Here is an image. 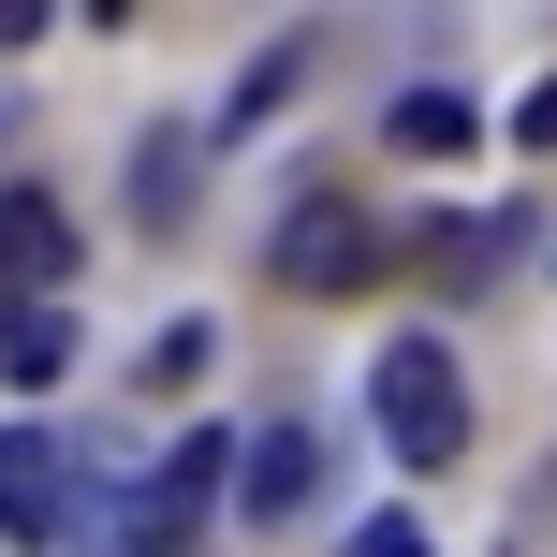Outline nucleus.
<instances>
[{
	"label": "nucleus",
	"mask_w": 557,
	"mask_h": 557,
	"mask_svg": "<svg viewBox=\"0 0 557 557\" xmlns=\"http://www.w3.org/2000/svg\"><path fill=\"white\" fill-rule=\"evenodd\" d=\"M308 59H323V29H278V45L250 59V74H235V103H221V133H264V117L294 103V74H308Z\"/></svg>",
	"instance_id": "nucleus-7"
},
{
	"label": "nucleus",
	"mask_w": 557,
	"mask_h": 557,
	"mask_svg": "<svg viewBox=\"0 0 557 557\" xmlns=\"http://www.w3.org/2000/svg\"><path fill=\"white\" fill-rule=\"evenodd\" d=\"M45 15H59V0H0V59H15V45H45Z\"/></svg>",
	"instance_id": "nucleus-13"
},
{
	"label": "nucleus",
	"mask_w": 557,
	"mask_h": 557,
	"mask_svg": "<svg viewBox=\"0 0 557 557\" xmlns=\"http://www.w3.org/2000/svg\"><path fill=\"white\" fill-rule=\"evenodd\" d=\"M367 411H382V441L411 455V470H455V455H470V382H455L441 337H382V367H367Z\"/></svg>",
	"instance_id": "nucleus-1"
},
{
	"label": "nucleus",
	"mask_w": 557,
	"mask_h": 557,
	"mask_svg": "<svg viewBox=\"0 0 557 557\" xmlns=\"http://www.w3.org/2000/svg\"><path fill=\"white\" fill-rule=\"evenodd\" d=\"M59 367H74V323H59V294H0V382L45 396Z\"/></svg>",
	"instance_id": "nucleus-6"
},
{
	"label": "nucleus",
	"mask_w": 557,
	"mask_h": 557,
	"mask_svg": "<svg viewBox=\"0 0 557 557\" xmlns=\"http://www.w3.org/2000/svg\"><path fill=\"white\" fill-rule=\"evenodd\" d=\"M264 278H278V294H367V278H382V206L308 191L294 221L264 235Z\"/></svg>",
	"instance_id": "nucleus-2"
},
{
	"label": "nucleus",
	"mask_w": 557,
	"mask_h": 557,
	"mask_svg": "<svg viewBox=\"0 0 557 557\" xmlns=\"http://www.w3.org/2000/svg\"><path fill=\"white\" fill-rule=\"evenodd\" d=\"M294 499H308V425H264L235 455V513H294Z\"/></svg>",
	"instance_id": "nucleus-8"
},
{
	"label": "nucleus",
	"mask_w": 557,
	"mask_h": 557,
	"mask_svg": "<svg viewBox=\"0 0 557 557\" xmlns=\"http://www.w3.org/2000/svg\"><path fill=\"white\" fill-rule=\"evenodd\" d=\"M74 278V221L45 191H0V294H59Z\"/></svg>",
	"instance_id": "nucleus-5"
},
{
	"label": "nucleus",
	"mask_w": 557,
	"mask_h": 557,
	"mask_svg": "<svg viewBox=\"0 0 557 557\" xmlns=\"http://www.w3.org/2000/svg\"><path fill=\"white\" fill-rule=\"evenodd\" d=\"M396 147H411V162H470V147H484V103H455V88H411V103H396Z\"/></svg>",
	"instance_id": "nucleus-9"
},
{
	"label": "nucleus",
	"mask_w": 557,
	"mask_h": 557,
	"mask_svg": "<svg viewBox=\"0 0 557 557\" xmlns=\"http://www.w3.org/2000/svg\"><path fill=\"white\" fill-rule=\"evenodd\" d=\"M59 513H74V441L29 411V425H0V543H45Z\"/></svg>",
	"instance_id": "nucleus-4"
},
{
	"label": "nucleus",
	"mask_w": 557,
	"mask_h": 557,
	"mask_svg": "<svg viewBox=\"0 0 557 557\" xmlns=\"http://www.w3.org/2000/svg\"><path fill=\"white\" fill-rule=\"evenodd\" d=\"M133 191H147V221H191V147H133Z\"/></svg>",
	"instance_id": "nucleus-10"
},
{
	"label": "nucleus",
	"mask_w": 557,
	"mask_h": 557,
	"mask_svg": "<svg viewBox=\"0 0 557 557\" xmlns=\"http://www.w3.org/2000/svg\"><path fill=\"white\" fill-rule=\"evenodd\" d=\"M352 557H425V529H411V513H367V529H352Z\"/></svg>",
	"instance_id": "nucleus-11"
},
{
	"label": "nucleus",
	"mask_w": 557,
	"mask_h": 557,
	"mask_svg": "<svg viewBox=\"0 0 557 557\" xmlns=\"http://www.w3.org/2000/svg\"><path fill=\"white\" fill-rule=\"evenodd\" d=\"M513 147H557V74L529 88V103H513Z\"/></svg>",
	"instance_id": "nucleus-12"
},
{
	"label": "nucleus",
	"mask_w": 557,
	"mask_h": 557,
	"mask_svg": "<svg viewBox=\"0 0 557 557\" xmlns=\"http://www.w3.org/2000/svg\"><path fill=\"white\" fill-rule=\"evenodd\" d=\"M206 499H221V425H191V441H162V484L133 499V529H117V557H191Z\"/></svg>",
	"instance_id": "nucleus-3"
}]
</instances>
